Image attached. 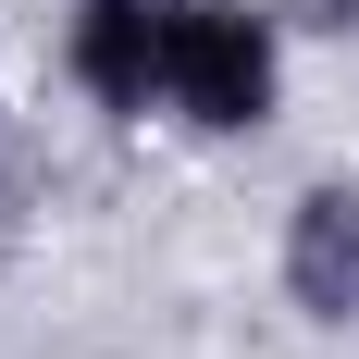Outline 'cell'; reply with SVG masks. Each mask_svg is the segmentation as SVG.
Listing matches in <instances>:
<instances>
[{"mask_svg": "<svg viewBox=\"0 0 359 359\" xmlns=\"http://www.w3.org/2000/svg\"><path fill=\"white\" fill-rule=\"evenodd\" d=\"M161 50L174 0H62V74L100 124H161Z\"/></svg>", "mask_w": 359, "mask_h": 359, "instance_id": "2", "label": "cell"}, {"mask_svg": "<svg viewBox=\"0 0 359 359\" xmlns=\"http://www.w3.org/2000/svg\"><path fill=\"white\" fill-rule=\"evenodd\" d=\"M273 285L310 334H359V174H310L273 223Z\"/></svg>", "mask_w": 359, "mask_h": 359, "instance_id": "3", "label": "cell"}, {"mask_svg": "<svg viewBox=\"0 0 359 359\" xmlns=\"http://www.w3.org/2000/svg\"><path fill=\"white\" fill-rule=\"evenodd\" d=\"M285 111V13L273 0H174V50H161V124L174 137H260Z\"/></svg>", "mask_w": 359, "mask_h": 359, "instance_id": "1", "label": "cell"}]
</instances>
